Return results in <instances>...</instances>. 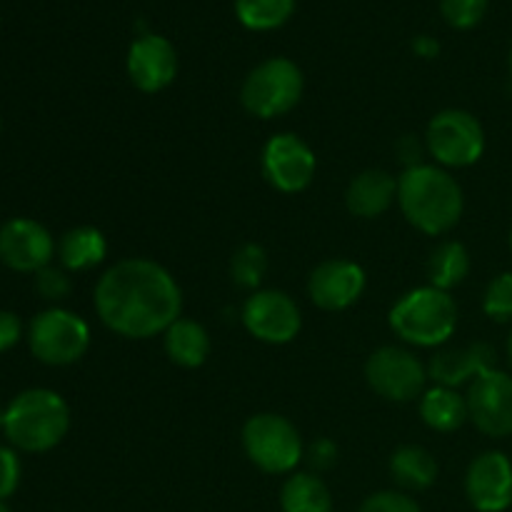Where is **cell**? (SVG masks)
<instances>
[{
    "mask_svg": "<svg viewBox=\"0 0 512 512\" xmlns=\"http://www.w3.org/2000/svg\"><path fill=\"white\" fill-rule=\"evenodd\" d=\"M100 323L128 340L165 333L183 310V293L163 265L148 258H125L100 275L93 293Z\"/></svg>",
    "mask_w": 512,
    "mask_h": 512,
    "instance_id": "obj_1",
    "label": "cell"
},
{
    "mask_svg": "<svg viewBox=\"0 0 512 512\" xmlns=\"http://www.w3.org/2000/svg\"><path fill=\"white\" fill-rule=\"evenodd\" d=\"M398 205L405 220L425 235H445L460 223L463 188L440 165H413L398 178Z\"/></svg>",
    "mask_w": 512,
    "mask_h": 512,
    "instance_id": "obj_2",
    "label": "cell"
},
{
    "mask_svg": "<svg viewBox=\"0 0 512 512\" xmlns=\"http://www.w3.org/2000/svg\"><path fill=\"white\" fill-rule=\"evenodd\" d=\"M70 430V408L55 390L30 388L5 408L3 433L25 453H48Z\"/></svg>",
    "mask_w": 512,
    "mask_h": 512,
    "instance_id": "obj_3",
    "label": "cell"
},
{
    "mask_svg": "<svg viewBox=\"0 0 512 512\" xmlns=\"http://www.w3.org/2000/svg\"><path fill=\"white\" fill-rule=\"evenodd\" d=\"M390 328L400 340L418 348H438L458 328V305L445 290L423 285L405 293L388 315Z\"/></svg>",
    "mask_w": 512,
    "mask_h": 512,
    "instance_id": "obj_4",
    "label": "cell"
},
{
    "mask_svg": "<svg viewBox=\"0 0 512 512\" xmlns=\"http://www.w3.org/2000/svg\"><path fill=\"white\" fill-rule=\"evenodd\" d=\"M303 70L288 58H268L243 80L240 103L253 118L273 120L290 113L303 98Z\"/></svg>",
    "mask_w": 512,
    "mask_h": 512,
    "instance_id": "obj_5",
    "label": "cell"
},
{
    "mask_svg": "<svg viewBox=\"0 0 512 512\" xmlns=\"http://www.w3.org/2000/svg\"><path fill=\"white\" fill-rule=\"evenodd\" d=\"M240 443L250 463L268 475H293L303 460L298 428L278 413H258L245 420Z\"/></svg>",
    "mask_w": 512,
    "mask_h": 512,
    "instance_id": "obj_6",
    "label": "cell"
},
{
    "mask_svg": "<svg viewBox=\"0 0 512 512\" xmlns=\"http://www.w3.org/2000/svg\"><path fill=\"white\" fill-rule=\"evenodd\" d=\"M28 343L35 358L45 365L65 368L88 353L90 328L80 315L65 308H48L33 318Z\"/></svg>",
    "mask_w": 512,
    "mask_h": 512,
    "instance_id": "obj_7",
    "label": "cell"
},
{
    "mask_svg": "<svg viewBox=\"0 0 512 512\" xmlns=\"http://www.w3.org/2000/svg\"><path fill=\"white\" fill-rule=\"evenodd\" d=\"M425 148L445 168H470L485 153V130L473 113L460 108L433 115L425 133Z\"/></svg>",
    "mask_w": 512,
    "mask_h": 512,
    "instance_id": "obj_8",
    "label": "cell"
},
{
    "mask_svg": "<svg viewBox=\"0 0 512 512\" xmlns=\"http://www.w3.org/2000/svg\"><path fill=\"white\" fill-rule=\"evenodd\" d=\"M365 380L380 398L390 403H410L425 393L428 368L410 350L385 345L365 363Z\"/></svg>",
    "mask_w": 512,
    "mask_h": 512,
    "instance_id": "obj_9",
    "label": "cell"
},
{
    "mask_svg": "<svg viewBox=\"0 0 512 512\" xmlns=\"http://www.w3.org/2000/svg\"><path fill=\"white\" fill-rule=\"evenodd\" d=\"M245 330L255 340L268 345H288L303 328L300 308L283 290H255L243 305Z\"/></svg>",
    "mask_w": 512,
    "mask_h": 512,
    "instance_id": "obj_10",
    "label": "cell"
},
{
    "mask_svg": "<svg viewBox=\"0 0 512 512\" xmlns=\"http://www.w3.org/2000/svg\"><path fill=\"white\" fill-rule=\"evenodd\" d=\"M263 175L280 193H303L318 173L313 148L295 133H278L263 148Z\"/></svg>",
    "mask_w": 512,
    "mask_h": 512,
    "instance_id": "obj_11",
    "label": "cell"
},
{
    "mask_svg": "<svg viewBox=\"0 0 512 512\" xmlns=\"http://www.w3.org/2000/svg\"><path fill=\"white\" fill-rule=\"evenodd\" d=\"M468 418L488 438L512 435V375L498 368L485 370L470 383Z\"/></svg>",
    "mask_w": 512,
    "mask_h": 512,
    "instance_id": "obj_12",
    "label": "cell"
},
{
    "mask_svg": "<svg viewBox=\"0 0 512 512\" xmlns=\"http://www.w3.org/2000/svg\"><path fill=\"white\" fill-rule=\"evenodd\" d=\"M53 253V235L38 220L13 218L0 228V260L15 273H38L48 268Z\"/></svg>",
    "mask_w": 512,
    "mask_h": 512,
    "instance_id": "obj_13",
    "label": "cell"
},
{
    "mask_svg": "<svg viewBox=\"0 0 512 512\" xmlns=\"http://www.w3.org/2000/svg\"><path fill=\"white\" fill-rule=\"evenodd\" d=\"M465 495L478 512H505L512 505V460L500 450L480 453L465 473Z\"/></svg>",
    "mask_w": 512,
    "mask_h": 512,
    "instance_id": "obj_14",
    "label": "cell"
},
{
    "mask_svg": "<svg viewBox=\"0 0 512 512\" xmlns=\"http://www.w3.org/2000/svg\"><path fill=\"white\" fill-rule=\"evenodd\" d=\"M365 270L345 258L323 260L308 278V295L320 310L340 313L348 310L365 293Z\"/></svg>",
    "mask_w": 512,
    "mask_h": 512,
    "instance_id": "obj_15",
    "label": "cell"
},
{
    "mask_svg": "<svg viewBox=\"0 0 512 512\" xmlns=\"http://www.w3.org/2000/svg\"><path fill=\"white\" fill-rule=\"evenodd\" d=\"M178 75V50L163 35H140L128 50V78L140 93H160Z\"/></svg>",
    "mask_w": 512,
    "mask_h": 512,
    "instance_id": "obj_16",
    "label": "cell"
},
{
    "mask_svg": "<svg viewBox=\"0 0 512 512\" xmlns=\"http://www.w3.org/2000/svg\"><path fill=\"white\" fill-rule=\"evenodd\" d=\"M495 353L490 345L475 343L465 345V348L453 350H440L433 355L428 365V378H433L438 385L445 388H455L460 385L473 383L475 378L485 373V370L495 368Z\"/></svg>",
    "mask_w": 512,
    "mask_h": 512,
    "instance_id": "obj_17",
    "label": "cell"
},
{
    "mask_svg": "<svg viewBox=\"0 0 512 512\" xmlns=\"http://www.w3.org/2000/svg\"><path fill=\"white\" fill-rule=\"evenodd\" d=\"M395 200H398V180L380 168L358 173L345 190V205L350 215L363 220L380 218Z\"/></svg>",
    "mask_w": 512,
    "mask_h": 512,
    "instance_id": "obj_18",
    "label": "cell"
},
{
    "mask_svg": "<svg viewBox=\"0 0 512 512\" xmlns=\"http://www.w3.org/2000/svg\"><path fill=\"white\" fill-rule=\"evenodd\" d=\"M163 345L170 363L188 370L205 365V360L210 358V350H213L208 330H205L198 320L190 318L175 320V323L163 333Z\"/></svg>",
    "mask_w": 512,
    "mask_h": 512,
    "instance_id": "obj_19",
    "label": "cell"
},
{
    "mask_svg": "<svg viewBox=\"0 0 512 512\" xmlns=\"http://www.w3.org/2000/svg\"><path fill=\"white\" fill-rule=\"evenodd\" d=\"M105 255H108V240H105L103 230L93 228V225H78V228L68 230L58 243L60 265L73 273L98 268Z\"/></svg>",
    "mask_w": 512,
    "mask_h": 512,
    "instance_id": "obj_20",
    "label": "cell"
},
{
    "mask_svg": "<svg viewBox=\"0 0 512 512\" xmlns=\"http://www.w3.org/2000/svg\"><path fill=\"white\" fill-rule=\"evenodd\" d=\"M420 418L435 433H455L468 423V400L455 388L435 385L420 395Z\"/></svg>",
    "mask_w": 512,
    "mask_h": 512,
    "instance_id": "obj_21",
    "label": "cell"
},
{
    "mask_svg": "<svg viewBox=\"0 0 512 512\" xmlns=\"http://www.w3.org/2000/svg\"><path fill=\"white\" fill-rule=\"evenodd\" d=\"M438 470V460L423 445H403L390 455V475L405 490H428Z\"/></svg>",
    "mask_w": 512,
    "mask_h": 512,
    "instance_id": "obj_22",
    "label": "cell"
},
{
    "mask_svg": "<svg viewBox=\"0 0 512 512\" xmlns=\"http://www.w3.org/2000/svg\"><path fill=\"white\" fill-rule=\"evenodd\" d=\"M283 512H333V495L315 473H293L280 490Z\"/></svg>",
    "mask_w": 512,
    "mask_h": 512,
    "instance_id": "obj_23",
    "label": "cell"
},
{
    "mask_svg": "<svg viewBox=\"0 0 512 512\" xmlns=\"http://www.w3.org/2000/svg\"><path fill=\"white\" fill-rule=\"evenodd\" d=\"M470 275V253L458 240H445L433 250L428 260V278L433 288L450 293L465 283Z\"/></svg>",
    "mask_w": 512,
    "mask_h": 512,
    "instance_id": "obj_24",
    "label": "cell"
},
{
    "mask_svg": "<svg viewBox=\"0 0 512 512\" xmlns=\"http://www.w3.org/2000/svg\"><path fill=\"white\" fill-rule=\"evenodd\" d=\"M295 0H238L235 15L248 30H275L290 20Z\"/></svg>",
    "mask_w": 512,
    "mask_h": 512,
    "instance_id": "obj_25",
    "label": "cell"
},
{
    "mask_svg": "<svg viewBox=\"0 0 512 512\" xmlns=\"http://www.w3.org/2000/svg\"><path fill=\"white\" fill-rule=\"evenodd\" d=\"M268 273V253L263 245L245 243L230 258V278L238 288L258 290Z\"/></svg>",
    "mask_w": 512,
    "mask_h": 512,
    "instance_id": "obj_26",
    "label": "cell"
},
{
    "mask_svg": "<svg viewBox=\"0 0 512 512\" xmlns=\"http://www.w3.org/2000/svg\"><path fill=\"white\" fill-rule=\"evenodd\" d=\"M483 310L488 318L498 323H510L512 320V273H500L498 278L490 280L483 295Z\"/></svg>",
    "mask_w": 512,
    "mask_h": 512,
    "instance_id": "obj_27",
    "label": "cell"
},
{
    "mask_svg": "<svg viewBox=\"0 0 512 512\" xmlns=\"http://www.w3.org/2000/svg\"><path fill=\"white\" fill-rule=\"evenodd\" d=\"M445 23L458 30H470L488 13V0H440Z\"/></svg>",
    "mask_w": 512,
    "mask_h": 512,
    "instance_id": "obj_28",
    "label": "cell"
},
{
    "mask_svg": "<svg viewBox=\"0 0 512 512\" xmlns=\"http://www.w3.org/2000/svg\"><path fill=\"white\" fill-rule=\"evenodd\" d=\"M70 288H73V285H70V278L65 270L48 265V268H43L35 273V290H38V295L43 300L60 303V300L68 298Z\"/></svg>",
    "mask_w": 512,
    "mask_h": 512,
    "instance_id": "obj_29",
    "label": "cell"
},
{
    "mask_svg": "<svg viewBox=\"0 0 512 512\" xmlns=\"http://www.w3.org/2000/svg\"><path fill=\"white\" fill-rule=\"evenodd\" d=\"M358 512H423L420 505L415 503L410 495L400 493V490H380L365 498Z\"/></svg>",
    "mask_w": 512,
    "mask_h": 512,
    "instance_id": "obj_30",
    "label": "cell"
},
{
    "mask_svg": "<svg viewBox=\"0 0 512 512\" xmlns=\"http://www.w3.org/2000/svg\"><path fill=\"white\" fill-rule=\"evenodd\" d=\"M20 485V460L10 448L0 445V500L10 498Z\"/></svg>",
    "mask_w": 512,
    "mask_h": 512,
    "instance_id": "obj_31",
    "label": "cell"
},
{
    "mask_svg": "<svg viewBox=\"0 0 512 512\" xmlns=\"http://www.w3.org/2000/svg\"><path fill=\"white\" fill-rule=\"evenodd\" d=\"M20 335H23V323H20L18 315L10 313V310H0V353L13 348Z\"/></svg>",
    "mask_w": 512,
    "mask_h": 512,
    "instance_id": "obj_32",
    "label": "cell"
},
{
    "mask_svg": "<svg viewBox=\"0 0 512 512\" xmlns=\"http://www.w3.org/2000/svg\"><path fill=\"white\" fill-rule=\"evenodd\" d=\"M335 460H338V448H335L330 440H318V443L310 448V465H313L315 470L333 468Z\"/></svg>",
    "mask_w": 512,
    "mask_h": 512,
    "instance_id": "obj_33",
    "label": "cell"
},
{
    "mask_svg": "<svg viewBox=\"0 0 512 512\" xmlns=\"http://www.w3.org/2000/svg\"><path fill=\"white\" fill-rule=\"evenodd\" d=\"M413 48H415V53L420 55V58H435V55L440 53L438 40L428 38V35H420V38H415Z\"/></svg>",
    "mask_w": 512,
    "mask_h": 512,
    "instance_id": "obj_34",
    "label": "cell"
},
{
    "mask_svg": "<svg viewBox=\"0 0 512 512\" xmlns=\"http://www.w3.org/2000/svg\"><path fill=\"white\" fill-rule=\"evenodd\" d=\"M508 358H510V365H512V330H510V338H508Z\"/></svg>",
    "mask_w": 512,
    "mask_h": 512,
    "instance_id": "obj_35",
    "label": "cell"
},
{
    "mask_svg": "<svg viewBox=\"0 0 512 512\" xmlns=\"http://www.w3.org/2000/svg\"><path fill=\"white\" fill-rule=\"evenodd\" d=\"M0 512H10V508L3 503V500H0Z\"/></svg>",
    "mask_w": 512,
    "mask_h": 512,
    "instance_id": "obj_36",
    "label": "cell"
},
{
    "mask_svg": "<svg viewBox=\"0 0 512 512\" xmlns=\"http://www.w3.org/2000/svg\"><path fill=\"white\" fill-rule=\"evenodd\" d=\"M3 420H5V410L0 408V428H3Z\"/></svg>",
    "mask_w": 512,
    "mask_h": 512,
    "instance_id": "obj_37",
    "label": "cell"
},
{
    "mask_svg": "<svg viewBox=\"0 0 512 512\" xmlns=\"http://www.w3.org/2000/svg\"><path fill=\"white\" fill-rule=\"evenodd\" d=\"M510 73H512V50H510Z\"/></svg>",
    "mask_w": 512,
    "mask_h": 512,
    "instance_id": "obj_38",
    "label": "cell"
},
{
    "mask_svg": "<svg viewBox=\"0 0 512 512\" xmlns=\"http://www.w3.org/2000/svg\"><path fill=\"white\" fill-rule=\"evenodd\" d=\"M510 250H512V230H510Z\"/></svg>",
    "mask_w": 512,
    "mask_h": 512,
    "instance_id": "obj_39",
    "label": "cell"
}]
</instances>
